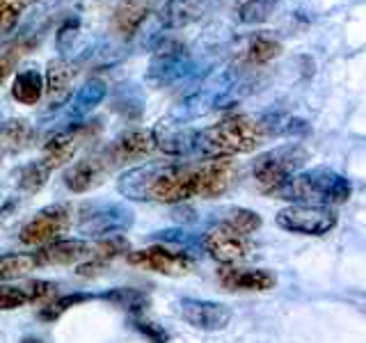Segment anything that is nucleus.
Segmentation results:
<instances>
[{
	"instance_id": "1",
	"label": "nucleus",
	"mask_w": 366,
	"mask_h": 343,
	"mask_svg": "<svg viewBox=\"0 0 366 343\" xmlns=\"http://www.w3.org/2000/svg\"><path fill=\"white\" fill-rule=\"evenodd\" d=\"M117 190L131 202L181 204L192 194V165L183 163H147L133 167L117 179Z\"/></svg>"
},
{
	"instance_id": "2",
	"label": "nucleus",
	"mask_w": 366,
	"mask_h": 343,
	"mask_svg": "<svg viewBox=\"0 0 366 343\" xmlns=\"http://www.w3.org/2000/svg\"><path fill=\"white\" fill-rule=\"evenodd\" d=\"M266 137L270 135L261 117L232 114L199 131L197 151L206 158H232L238 154H252Z\"/></svg>"
},
{
	"instance_id": "3",
	"label": "nucleus",
	"mask_w": 366,
	"mask_h": 343,
	"mask_svg": "<svg viewBox=\"0 0 366 343\" xmlns=\"http://www.w3.org/2000/svg\"><path fill=\"white\" fill-rule=\"evenodd\" d=\"M352 194V183L327 167H314L309 172H295L272 192V197L291 204L307 206H337L348 202Z\"/></svg>"
},
{
	"instance_id": "4",
	"label": "nucleus",
	"mask_w": 366,
	"mask_h": 343,
	"mask_svg": "<svg viewBox=\"0 0 366 343\" xmlns=\"http://www.w3.org/2000/svg\"><path fill=\"white\" fill-rule=\"evenodd\" d=\"M309 160V151L302 144H282L277 149H270L268 154H261L254 163V174L257 186L266 192L272 194L284 181H289L297 169H300Z\"/></svg>"
},
{
	"instance_id": "5",
	"label": "nucleus",
	"mask_w": 366,
	"mask_h": 343,
	"mask_svg": "<svg viewBox=\"0 0 366 343\" xmlns=\"http://www.w3.org/2000/svg\"><path fill=\"white\" fill-rule=\"evenodd\" d=\"M194 74V60L183 44L174 39H165L154 51L152 64H149L147 80L156 87L174 85Z\"/></svg>"
},
{
	"instance_id": "6",
	"label": "nucleus",
	"mask_w": 366,
	"mask_h": 343,
	"mask_svg": "<svg viewBox=\"0 0 366 343\" xmlns=\"http://www.w3.org/2000/svg\"><path fill=\"white\" fill-rule=\"evenodd\" d=\"M277 224L291 234L302 236H323L337 227L339 215L332 206H307V204H291L277 213Z\"/></svg>"
},
{
	"instance_id": "7",
	"label": "nucleus",
	"mask_w": 366,
	"mask_h": 343,
	"mask_svg": "<svg viewBox=\"0 0 366 343\" xmlns=\"http://www.w3.org/2000/svg\"><path fill=\"white\" fill-rule=\"evenodd\" d=\"M71 209L64 204H53L34 213L32 220L23 224L19 238L23 245H49L55 240H62V236L71 229Z\"/></svg>"
},
{
	"instance_id": "8",
	"label": "nucleus",
	"mask_w": 366,
	"mask_h": 343,
	"mask_svg": "<svg viewBox=\"0 0 366 343\" xmlns=\"http://www.w3.org/2000/svg\"><path fill=\"white\" fill-rule=\"evenodd\" d=\"M238 165L232 158H206L192 165V194L202 199H215L234 186Z\"/></svg>"
},
{
	"instance_id": "9",
	"label": "nucleus",
	"mask_w": 366,
	"mask_h": 343,
	"mask_svg": "<svg viewBox=\"0 0 366 343\" xmlns=\"http://www.w3.org/2000/svg\"><path fill=\"white\" fill-rule=\"evenodd\" d=\"M131 266H137L149 272L165 274V277H186L192 270V259L186 252L167 249V247H144V249H129L126 252Z\"/></svg>"
},
{
	"instance_id": "10",
	"label": "nucleus",
	"mask_w": 366,
	"mask_h": 343,
	"mask_svg": "<svg viewBox=\"0 0 366 343\" xmlns=\"http://www.w3.org/2000/svg\"><path fill=\"white\" fill-rule=\"evenodd\" d=\"M133 211L124 204L92 206L80 215L78 232L85 236H119L133 224Z\"/></svg>"
},
{
	"instance_id": "11",
	"label": "nucleus",
	"mask_w": 366,
	"mask_h": 343,
	"mask_svg": "<svg viewBox=\"0 0 366 343\" xmlns=\"http://www.w3.org/2000/svg\"><path fill=\"white\" fill-rule=\"evenodd\" d=\"M202 245L209 252V257L215 259L217 263H222V266H238V263H243L252 252L249 238L232 232V229L224 224L209 229V232L204 234Z\"/></svg>"
},
{
	"instance_id": "12",
	"label": "nucleus",
	"mask_w": 366,
	"mask_h": 343,
	"mask_svg": "<svg viewBox=\"0 0 366 343\" xmlns=\"http://www.w3.org/2000/svg\"><path fill=\"white\" fill-rule=\"evenodd\" d=\"M89 135H92V126H87V124H71L69 129L55 133V135L49 137V140H46L39 160L51 172L55 167H62V165L69 163V160H74L76 151L87 142Z\"/></svg>"
},
{
	"instance_id": "13",
	"label": "nucleus",
	"mask_w": 366,
	"mask_h": 343,
	"mask_svg": "<svg viewBox=\"0 0 366 343\" xmlns=\"http://www.w3.org/2000/svg\"><path fill=\"white\" fill-rule=\"evenodd\" d=\"M179 316L194 329L202 332H220L232 323V309L211 300H194L183 297L179 302Z\"/></svg>"
},
{
	"instance_id": "14",
	"label": "nucleus",
	"mask_w": 366,
	"mask_h": 343,
	"mask_svg": "<svg viewBox=\"0 0 366 343\" xmlns=\"http://www.w3.org/2000/svg\"><path fill=\"white\" fill-rule=\"evenodd\" d=\"M152 135H154L156 149H160V151L167 156L181 158V156H190L197 151L199 131L190 129L188 124H179V121H172L165 117L152 131Z\"/></svg>"
},
{
	"instance_id": "15",
	"label": "nucleus",
	"mask_w": 366,
	"mask_h": 343,
	"mask_svg": "<svg viewBox=\"0 0 366 343\" xmlns=\"http://www.w3.org/2000/svg\"><path fill=\"white\" fill-rule=\"evenodd\" d=\"M110 169H114L110 165V160L106 158V154L99 151L94 156H87L83 160H78V163L69 165L62 179L64 186L71 192H87L92 188H97L99 183H103Z\"/></svg>"
},
{
	"instance_id": "16",
	"label": "nucleus",
	"mask_w": 366,
	"mask_h": 343,
	"mask_svg": "<svg viewBox=\"0 0 366 343\" xmlns=\"http://www.w3.org/2000/svg\"><path fill=\"white\" fill-rule=\"evenodd\" d=\"M154 149H156V144H154L152 131L133 129V131L122 133L117 140H112L108 149H103V154H106V158L110 160L112 167H119V165L129 163V160H137V158L149 156Z\"/></svg>"
},
{
	"instance_id": "17",
	"label": "nucleus",
	"mask_w": 366,
	"mask_h": 343,
	"mask_svg": "<svg viewBox=\"0 0 366 343\" xmlns=\"http://www.w3.org/2000/svg\"><path fill=\"white\" fill-rule=\"evenodd\" d=\"M217 279L227 291H247V293H266L274 289V274L263 268H240L222 266L217 270Z\"/></svg>"
},
{
	"instance_id": "18",
	"label": "nucleus",
	"mask_w": 366,
	"mask_h": 343,
	"mask_svg": "<svg viewBox=\"0 0 366 343\" xmlns=\"http://www.w3.org/2000/svg\"><path fill=\"white\" fill-rule=\"evenodd\" d=\"M57 284L55 282H28L21 286L0 284V312H11V309H21L30 302H44L55 295Z\"/></svg>"
},
{
	"instance_id": "19",
	"label": "nucleus",
	"mask_w": 366,
	"mask_h": 343,
	"mask_svg": "<svg viewBox=\"0 0 366 343\" xmlns=\"http://www.w3.org/2000/svg\"><path fill=\"white\" fill-rule=\"evenodd\" d=\"M92 254V245L85 240H55L34 252L37 266H74V263L87 261Z\"/></svg>"
},
{
	"instance_id": "20",
	"label": "nucleus",
	"mask_w": 366,
	"mask_h": 343,
	"mask_svg": "<svg viewBox=\"0 0 366 343\" xmlns=\"http://www.w3.org/2000/svg\"><path fill=\"white\" fill-rule=\"evenodd\" d=\"M206 9H209V0H167L158 14V23L165 30L186 28L190 23L199 21L206 14Z\"/></svg>"
},
{
	"instance_id": "21",
	"label": "nucleus",
	"mask_w": 366,
	"mask_h": 343,
	"mask_svg": "<svg viewBox=\"0 0 366 343\" xmlns=\"http://www.w3.org/2000/svg\"><path fill=\"white\" fill-rule=\"evenodd\" d=\"M152 14V0H119L112 11V30L129 39Z\"/></svg>"
},
{
	"instance_id": "22",
	"label": "nucleus",
	"mask_w": 366,
	"mask_h": 343,
	"mask_svg": "<svg viewBox=\"0 0 366 343\" xmlns=\"http://www.w3.org/2000/svg\"><path fill=\"white\" fill-rule=\"evenodd\" d=\"M106 94H108V87H106L103 80H99V78L87 80V83L76 91V96L66 103V106H69L66 108V119L74 121V124L80 121V119H85L87 114L94 110L103 99H106Z\"/></svg>"
},
{
	"instance_id": "23",
	"label": "nucleus",
	"mask_w": 366,
	"mask_h": 343,
	"mask_svg": "<svg viewBox=\"0 0 366 343\" xmlns=\"http://www.w3.org/2000/svg\"><path fill=\"white\" fill-rule=\"evenodd\" d=\"M74 69L64 57H55L46 66V78H44V91L51 99V106L55 103H66L69 99V87H71Z\"/></svg>"
},
{
	"instance_id": "24",
	"label": "nucleus",
	"mask_w": 366,
	"mask_h": 343,
	"mask_svg": "<svg viewBox=\"0 0 366 343\" xmlns=\"http://www.w3.org/2000/svg\"><path fill=\"white\" fill-rule=\"evenodd\" d=\"M282 53V44L280 39H274L272 34H266V32H259L254 37H249L243 46V51H240V64L245 66H261L270 60H274Z\"/></svg>"
},
{
	"instance_id": "25",
	"label": "nucleus",
	"mask_w": 366,
	"mask_h": 343,
	"mask_svg": "<svg viewBox=\"0 0 366 343\" xmlns=\"http://www.w3.org/2000/svg\"><path fill=\"white\" fill-rule=\"evenodd\" d=\"M34 140V129L28 119H7L0 124V151L19 154Z\"/></svg>"
},
{
	"instance_id": "26",
	"label": "nucleus",
	"mask_w": 366,
	"mask_h": 343,
	"mask_svg": "<svg viewBox=\"0 0 366 343\" xmlns=\"http://www.w3.org/2000/svg\"><path fill=\"white\" fill-rule=\"evenodd\" d=\"M124 252H129V243H126L122 236H110V240H103V243H99V245H92V254L83 266H78V274H83L85 277V274L97 272L106 266L108 261L124 254Z\"/></svg>"
},
{
	"instance_id": "27",
	"label": "nucleus",
	"mask_w": 366,
	"mask_h": 343,
	"mask_svg": "<svg viewBox=\"0 0 366 343\" xmlns=\"http://www.w3.org/2000/svg\"><path fill=\"white\" fill-rule=\"evenodd\" d=\"M44 94V78L37 69H23L14 76L11 83V96L21 106H37V101Z\"/></svg>"
},
{
	"instance_id": "28",
	"label": "nucleus",
	"mask_w": 366,
	"mask_h": 343,
	"mask_svg": "<svg viewBox=\"0 0 366 343\" xmlns=\"http://www.w3.org/2000/svg\"><path fill=\"white\" fill-rule=\"evenodd\" d=\"M37 259L34 254H0V284L19 279L23 274L37 270Z\"/></svg>"
},
{
	"instance_id": "29",
	"label": "nucleus",
	"mask_w": 366,
	"mask_h": 343,
	"mask_svg": "<svg viewBox=\"0 0 366 343\" xmlns=\"http://www.w3.org/2000/svg\"><path fill=\"white\" fill-rule=\"evenodd\" d=\"M280 0H240L238 5V21L245 26H259V23L268 21Z\"/></svg>"
},
{
	"instance_id": "30",
	"label": "nucleus",
	"mask_w": 366,
	"mask_h": 343,
	"mask_svg": "<svg viewBox=\"0 0 366 343\" xmlns=\"http://www.w3.org/2000/svg\"><path fill=\"white\" fill-rule=\"evenodd\" d=\"M224 227H229L232 232L240 234V236H252L261 227V215L249 211V209H229L224 213V220L220 222Z\"/></svg>"
},
{
	"instance_id": "31",
	"label": "nucleus",
	"mask_w": 366,
	"mask_h": 343,
	"mask_svg": "<svg viewBox=\"0 0 366 343\" xmlns=\"http://www.w3.org/2000/svg\"><path fill=\"white\" fill-rule=\"evenodd\" d=\"M51 177V169L46 167L41 160H34V163H28V165H23L21 172H19V188L23 192H37L46 186V181H49Z\"/></svg>"
},
{
	"instance_id": "32",
	"label": "nucleus",
	"mask_w": 366,
	"mask_h": 343,
	"mask_svg": "<svg viewBox=\"0 0 366 343\" xmlns=\"http://www.w3.org/2000/svg\"><path fill=\"white\" fill-rule=\"evenodd\" d=\"M32 49V41H19L14 46H9V49L0 55V83H5V80L14 74V69L19 64V60L28 51Z\"/></svg>"
},
{
	"instance_id": "33",
	"label": "nucleus",
	"mask_w": 366,
	"mask_h": 343,
	"mask_svg": "<svg viewBox=\"0 0 366 343\" xmlns=\"http://www.w3.org/2000/svg\"><path fill=\"white\" fill-rule=\"evenodd\" d=\"M28 5L30 0H0V32L14 28Z\"/></svg>"
},
{
	"instance_id": "34",
	"label": "nucleus",
	"mask_w": 366,
	"mask_h": 343,
	"mask_svg": "<svg viewBox=\"0 0 366 343\" xmlns=\"http://www.w3.org/2000/svg\"><path fill=\"white\" fill-rule=\"evenodd\" d=\"M78 32H80V19L78 16H69L60 28L55 32V44H57V51L62 53V57L69 53V49H74V41L78 39Z\"/></svg>"
},
{
	"instance_id": "35",
	"label": "nucleus",
	"mask_w": 366,
	"mask_h": 343,
	"mask_svg": "<svg viewBox=\"0 0 366 343\" xmlns=\"http://www.w3.org/2000/svg\"><path fill=\"white\" fill-rule=\"evenodd\" d=\"M103 297H108V300L117 302L122 309H131V312H135V309H142L147 297L140 293V291H133V289H119L114 293H106Z\"/></svg>"
},
{
	"instance_id": "36",
	"label": "nucleus",
	"mask_w": 366,
	"mask_h": 343,
	"mask_svg": "<svg viewBox=\"0 0 366 343\" xmlns=\"http://www.w3.org/2000/svg\"><path fill=\"white\" fill-rule=\"evenodd\" d=\"M83 300H87V295H64V297H60V300L46 304L39 312V316L44 320H55V318H60L69 307H74V304L83 302Z\"/></svg>"
},
{
	"instance_id": "37",
	"label": "nucleus",
	"mask_w": 366,
	"mask_h": 343,
	"mask_svg": "<svg viewBox=\"0 0 366 343\" xmlns=\"http://www.w3.org/2000/svg\"><path fill=\"white\" fill-rule=\"evenodd\" d=\"M135 327L140 329L144 337L152 339L154 343H167V334L158 325H154V323H137Z\"/></svg>"
},
{
	"instance_id": "38",
	"label": "nucleus",
	"mask_w": 366,
	"mask_h": 343,
	"mask_svg": "<svg viewBox=\"0 0 366 343\" xmlns=\"http://www.w3.org/2000/svg\"><path fill=\"white\" fill-rule=\"evenodd\" d=\"M0 124H3V121H0Z\"/></svg>"
}]
</instances>
